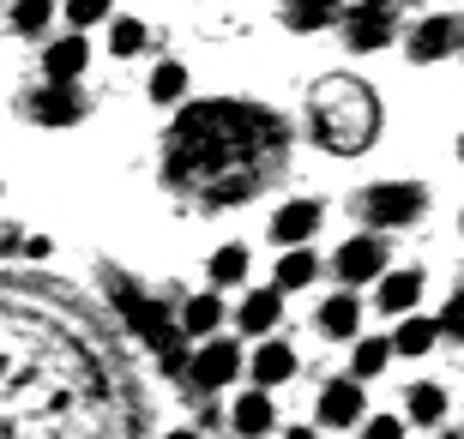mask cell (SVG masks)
<instances>
[{
  "label": "cell",
  "mask_w": 464,
  "mask_h": 439,
  "mask_svg": "<svg viewBox=\"0 0 464 439\" xmlns=\"http://www.w3.org/2000/svg\"><path fill=\"white\" fill-rule=\"evenodd\" d=\"M109 49L115 54H139L145 49V24H139V18H115V24H109Z\"/></svg>",
  "instance_id": "cell-23"
},
{
  "label": "cell",
  "mask_w": 464,
  "mask_h": 439,
  "mask_svg": "<svg viewBox=\"0 0 464 439\" xmlns=\"http://www.w3.org/2000/svg\"><path fill=\"white\" fill-rule=\"evenodd\" d=\"M374 127H380V109L368 97V85H344V79L320 85V97H314V138L326 151H338V157L368 151Z\"/></svg>",
  "instance_id": "cell-1"
},
{
  "label": "cell",
  "mask_w": 464,
  "mask_h": 439,
  "mask_svg": "<svg viewBox=\"0 0 464 439\" xmlns=\"http://www.w3.org/2000/svg\"><path fill=\"white\" fill-rule=\"evenodd\" d=\"M459 157H464V138H459Z\"/></svg>",
  "instance_id": "cell-31"
},
{
  "label": "cell",
  "mask_w": 464,
  "mask_h": 439,
  "mask_svg": "<svg viewBox=\"0 0 464 439\" xmlns=\"http://www.w3.org/2000/svg\"><path fill=\"white\" fill-rule=\"evenodd\" d=\"M320 422L326 427H356L362 422V386L356 379H332L320 391Z\"/></svg>",
  "instance_id": "cell-9"
},
{
  "label": "cell",
  "mask_w": 464,
  "mask_h": 439,
  "mask_svg": "<svg viewBox=\"0 0 464 439\" xmlns=\"http://www.w3.org/2000/svg\"><path fill=\"white\" fill-rule=\"evenodd\" d=\"M67 18L79 24V31H85V24H97V18H109V6H103V0H72V6H67Z\"/></svg>",
  "instance_id": "cell-26"
},
{
  "label": "cell",
  "mask_w": 464,
  "mask_h": 439,
  "mask_svg": "<svg viewBox=\"0 0 464 439\" xmlns=\"http://www.w3.org/2000/svg\"><path fill=\"white\" fill-rule=\"evenodd\" d=\"M386 361H392V343L362 338V343H356V355H350V367H356V386H362V379H374V373L386 367Z\"/></svg>",
  "instance_id": "cell-21"
},
{
  "label": "cell",
  "mask_w": 464,
  "mask_h": 439,
  "mask_svg": "<svg viewBox=\"0 0 464 439\" xmlns=\"http://www.w3.org/2000/svg\"><path fill=\"white\" fill-rule=\"evenodd\" d=\"M314 277H320V259H314L308 247H295V253L277 259V295H284V289H308Z\"/></svg>",
  "instance_id": "cell-17"
},
{
  "label": "cell",
  "mask_w": 464,
  "mask_h": 439,
  "mask_svg": "<svg viewBox=\"0 0 464 439\" xmlns=\"http://www.w3.org/2000/svg\"><path fill=\"white\" fill-rule=\"evenodd\" d=\"M416 301H422V271H416V265L380 277V307H386V313H411Z\"/></svg>",
  "instance_id": "cell-14"
},
{
  "label": "cell",
  "mask_w": 464,
  "mask_h": 439,
  "mask_svg": "<svg viewBox=\"0 0 464 439\" xmlns=\"http://www.w3.org/2000/svg\"><path fill=\"white\" fill-rule=\"evenodd\" d=\"M422 205H429V193H422L416 181H380V186L362 193V217L374 223V235H380V229H404V223H416Z\"/></svg>",
  "instance_id": "cell-2"
},
{
  "label": "cell",
  "mask_w": 464,
  "mask_h": 439,
  "mask_svg": "<svg viewBox=\"0 0 464 439\" xmlns=\"http://www.w3.org/2000/svg\"><path fill=\"white\" fill-rule=\"evenodd\" d=\"M434 338H440V331H434L429 320H404V325H398V338H392V349L398 355H429Z\"/></svg>",
  "instance_id": "cell-22"
},
{
  "label": "cell",
  "mask_w": 464,
  "mask_h": 439,
  "mask_svg": "<svg viewBox=\"0 0 464 439\" xmlns=\"http://www.w3.org/2000/svg\"><path fill=\"white\" fill-rule=\"evenodd\" d=\"M332 271H338V283H344V289L368 283V277H386V241H380V235L344 241V247H338V259H332Z\"/></svg>",
  "instance_id": "cell-4"
},
{
  "label": "cell",
  "mask_w": 464,
  "mask_h": 439,
  "mask_svg": "<svg viewBox=\"0 0 464 439\" xmlns=\"http://www.w3.org/2000/svg\"><path fill=\"white\" fill-rule=\"evenodd\" d=\"M49 18H54V6H49V0H24V6L13 13V31L36 36V31H49Z\"/></svg>",
  "instance_id": "cell-24"
},
{
  "label": "cell",
  "mask_w": 464,
  "mask_h": 439,
  "mask_svg": "<svg viewBox=\"0 0 464 439\" xmlns=\"http://www.w3.org/2000/svg\"><path fill=\"white\" fill-rule=\"evenodd\" d=\"M411 422H422V427L447 422V386H434V379L411 386Z\"/></svg>",
  "instance_id": "cell-18"
},
{
  "label": "cell",
  "mask_w": 464,
  "mask_h": 439,
  "mask_svg": "<svg viewBox=\"0 0 464 439\" xmlns=\"http://www.w3.org/2000/svg\"><path fill=\"white\" fill-rule=\"evenodd\" d=\"M320 199H290L284 211L272 217V241H284V253H295V247H308V235L320 229Z\"/></svg>",
  "instance_id": "cell-5"
},
{
  "label": "cell",
  "mask_w": 464,
  "mask_h": 439,
  "mask_svg": "<svg viewBox=\"0 0 464 439\" xmlns=\"http://www.w3.org/2000/svg\"><path fill=\"white\" fill-rule=\"evenodd\" d=\"M356 325H362V301L350 295V289H338V295L320 307V331L338 338V343H350V338H356Z\"/></svg>",
  "instance_id": "cell-15"
},
{
  "label": "cell",
  "mask_w": 464,
  "mask_h": 439,
  "mask_svg": "<svg viewBox=\"0 0 464 439\" xmlns=\"http://www.w3.org/2000/svg\"><path fill=\"white\" fill-rule=\"evenodd\" d=\"M224 325V301L211 295V289H199V295H188V307H181V338H199L211 343V331Z\"/></svg>",
  "instance_id": "cell-12"
},
{
  "label": "cell",
  "mask_w": 464,
  "mask_h": 439,
  "mask_svg": "<svg viewBox=\"0 0 464 439\" xmlns=\"http://www.w3.org/2000/svg\"><path fill=\"white\" fill-rule=\"evenodd\" d=\"M284 439H320V434H308V427H295V434H284Z\"/></svg>",
  "instance_id": "cell-28"
},
{
  "label": "cell",
  "mask_w": 464,
  "mask_h": 439,
  "mask_svg": "<svg viewBox=\"0 0 464 439\" xmlns=\"http://www.w3.org/2000/svg\"><path fill=\"white\" fill-rule=\"evenodd\" d=\"M362 439H404V422L398 415H374V422L362 427Z\"/></svg>",
  "instance_id": "cell-27"
},
{
  "label": "cell",
  "mask_w": 464,
  "mask_h": 439,
  "mask_svg": "<svg viewBox=\"0 0 464 439\" xmlns=\"http://www.w3.org/2000/svg\"><path fill=\"white\" fill-rule=\"evenodd\" d=\"M295 367H302V361H295L290 343H259V349H254V391L284 386V379H290Z\"/></svg>",
  "instance_id": "cell-13"
},
{
  "label": "cell",
  "mask_w": 464,
  "mask_h": 439,
  "mask_svg": "<svg viewBox=\"0 0 464 439\" xmlns=\"http://www.w3.org/2000/svg\"><path fill=\"white\" fill-rule=\"evenodd\" d=\"M85 61H91L85 36H61V43L43 49V72H49V85H72V79L85 72Z\"/></svg>",
  "instance_id": "cell-8"
},
{
  "label": "cell",
  "mask_w": 464,
  "mask_h": 439,
  "mask_svg": "<svg viewBox=\"0 0 464 439\" xmlns=\"http://www.w3.org/2000/svg\"><path fill=\"white\" fill-rule=\"evenodd\" d=\"M229 427H236L241 439L272 434V427H277V409H272V397H266V391H241V397H236V409H229Z\"/></svg>",
  "instance_id": "cell-10"
},
{
  "label": "cell",
  "mask_w": 464,
  "mask_h": 439,
  "mask_svg": "<svg viewBox=\"0 0 464 439\" xmlns=\"http://www.w3.org/2000/svg\"><path fill=\"white\" fill-rule=\"evenodd\" d=\"M31 115L43 120V127H54V120H79V115H85V102H79V91H72V85H49L43 97L31 102Z\"/></svg>",
  "instance_id": "cell-16"
},
{
  "label": "cell",
  "mask_w": 464,
  "mask_h": 439,
  "mask_svg": "<svg viewBox=\"0 0 464 439\" xmlns=\"http://www.w3.org/2000/svg\"><path fill=\"white\" fill-rule=\"evenodd\" d=\"M241 277H247V247H218V253H211V283L236 289Z\"/></svg>",
  "instance_id": "cell-20"
},
{
  "label": "cell",
  "mask_w": 464,
  "mask_h": 439,
  "mask_svg": "<svg viewBox=\"0 0 464 439\" xmlns=\"http://www.w3.org/2000/svg\"><path fill=\"white\" fill-rule=\"evenodd\" d=\"M392 31H398V13L392 6H362V13H350L344 18V36H350V49H386L392 43Z\"/></svg>",
  "instance_id": "cell-6"
},
{
  "label": "cell",
  "mask_w": 464,
  "mask_h": 439,
  "mask_svg": "<svg viewBox=\"0 0 464 439\" xmlns=\"http://www.w3.org/2000/svg\"><path fill=\"white\" fill-rule=\"evenodd\" d=\"M241 373V349L229 338H211V343H199L193 349V361H188V379H193V391H218V386H229Z\"/></svg>",
  "instance_id": "cell-3"
},
{
  "label": "cell",
  "mask_w": 464,
  "mask_h": 439,
  "mask_svg": "<svg viewBox=\"0 0 464 439\" xmlns=\"http://www.w3.org/2000/svg\"><path fill=\"white\" fill-rule=\"evenodd\" d=\"M464 43V24L459 18H422V24H416L411 31V61H440V54H452Z\"/></svg>",
  "instance_id": "cell-7"
},
{
  "label": "cell",
  "mask_w": 464,
  "mask_h": 439,
  "mask_svg": "<svg viewBox=\"0 0 464 439\" xmlns=\"http://www.w3.org/2000/svg\"><path fill=\"white\" fill-rule=\"evenodd\" d=\"M440 439H464V434H440Z\"/></svg>",
  "instance_id": "cell-30"
},
{
  "label": "cell",
  "mask_w": 464,
  "mask_h": 439,
  "mask_svg": "<svg viewBox=\"0 0 464 439\" xmlns=\"http://www.w3.org/2000/svg\"><path fill=\"white\" fill-rule=\"evenodd\" d=\"M434 331L447 343H464V295H452L447 307H440V320H434Z\"/></svg>",
  "instance_id": "cell-25"
},
{
  "label": "cell",
  "mask_w": 464,
  "mask_h": 439,
  "mask_svg": "<svg viewBox=\"0 0 464 439\" xmlns=\"http://www.w3.org/2000/svg\"><path fill=\"white\" fill-rule=\"evenodd\" d=\"M163 439H199V434H188V427H181V434H163Z\"/></svg>",
  "instance_id": "cell-29"
},
{
  "label": "cell",
  "mask_w": 464,
  "mask_h": 439,
  "mask_svg": "<svg viewBox=\"0 0 464 439\" xmlns=\"http://www.w3.org/2000/svg\"><path fill=\"white\" fill-rule=\"evenodd\" d=\"M181 97H188V67L181 61H163L151 72V102H181Z\"/></svg>",
  "instance_id": "cell-19"
},
{
  "label": "cell",
  "mask_w": 464,
  "mask_h": 439,
  "mask_svg": "<svg viewBox=\"0 0 464 439\" xmlns=\"http://www.w3.org/2000/svg\"><path fill=\"white\" fill-rule=\"evenodd\" d=\"M277 313H284V295H277V289H247L241 307H236V325L247 331V338H259V331L277 325Z\"/></svg>",
  "instance_id": "cell-11"
}]
</instances>
